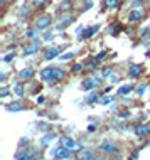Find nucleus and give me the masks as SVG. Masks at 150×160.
Returning <instances> with one entry per match:
<instances>
[{"mask_svg":"<svg viewBox=\"0 0 150 160\" xmlns=\"http://www.w3.org/2000/svg\"><path fill=\"white\" fill-rule=\"evenodd\" d=\"M58 54H59V49H58V47H49V49H46L44 58L48 59V61H51V59L58 58Z\"/></svg>","mask_w":150,"mask_h":160,"instance_id":"nucleus-10","label":"nucleus"},{"mask_svg":"<svg viewBox=\"0 0 150 160\" xmlns=\"http://www.w3.org/2000/svg\"><path fill=\"white\" fill-rule=\"evenodd\" d=\"M81 69H83L81 64H74V66H72V71H81Z\"/></svg>","mask_w":150,"mask_h":160,"instance_id":"nucleus-37","label":"nucleus"},{"mask_svg":"<svg viewBox=\"0 0 150 160\" xmlns=\"http://www.w3.org/2000/svg\"><path fill=\"white\" fill-rule=\"evenodd\" d=\"M147 36H148V39H150V27H148V31H147Z\"/></svg>","mask_w":150,"mask_h":160,"instance_id":"nucleus-42","label":"nucleus"},{"mask_svg":"<svg viewBox=\"0 0 150 160\" xmlns=\"http://www.w3.org/2000/svg\"><path fill=\"white\" fill-rule=\"evenodd\" d=\"M145 89H147V84H140L138 88H137V94H142Z\"/></svg>","mask_w":150,"mask_h":160,"instance_id":"nucleus-28","label":"nucleus"},{"mask_svg":"<svg viewBox=\"0 0 150 160\" xmlns=\"http://www.w3.org/2000/svg\"><path fill=\"white\" fill-rule=\"evenodd\" d=\"M105 2H106V7L108 8H115L118 3V0H105Z\"/></svg>","mask_w":150,"mask_h":160,"instance_id":"nucleus-24","label":"nucleus"},{"mask_svg":"<svg viewBox=\"0 0 150 160\" xmlns=\"http://www.w3.org/2000/svg\"><path fill=\"white\" fill-rule=\"evenodd\" d=\"M72 22V17L71 15H64L61 20H59L58 24H56V29H58V31H62L64 27H66V25H69Z\"/></svg>","mask_w":150,"mask_h":160,"instance_id":"nucleus-8","label":"nucleus"},{"mask_svg":"<svg viewBox=\"0 0 150 160\" xmlns=\"http://www.w3.org/2000/svg\"><path fill=\"white\" fill-rule=\"evenodd\" d=\"M96 84H98V81L95 78H88L83 83V89H93V88H96Z\"/></svg>","mask_w":150,"mask_h":160,"instance_id":"nucleus-12","label":"nucleus"},{"mask_svg":"<svg viewBox=\"0 0 150 160\" xmlns=\"http://www.w3.org/2000/svg\"><path fill=\"white\" fill-rule=\"evenodd\" d=\"M59 160H68V158H59Z\"/></svg>","mask_w":150,"mask_h":160,"instance_id":"nucleus-44","label":"nucleus"},{"mask_svg":"<svg viewBox=\"0 0 150 160\" xmlns=\"http://www.w3.org/2000/svg\"><path fill=\"white\" fill-rule=\"evenodd\" d=\"M118 27H120L118 24H113V25L110 27V32H111V34H115V32H117V29H118Z\"/></svg>","mask_w":150,"mask_h":160,"instance_id":"nucleus-34","label":"nucleus"},{"mask_svg":"<svg viewBox=\"0 0 150 160\" xmlns=\"http://www.w3.org/2000/svg\"><path fill=\"white\" fill-rule=\"evenodd\" d=\"M79 160H95V155L89 152V150H84V152H81Z\"/></svg>","mask_w":150,"mask_h":160,"instance_id":"nucleus-16","label":"nucleus"},{"mask_svg":"<svg viewBox=\"0 0 150 160\" xmlns=\"http://www.w3.org/2000/svg\"><path fill=\"white\" fill-rule=\"evenodd\" d=\"M111 74V68H105V71H103V76H110Z\"/></svg>","mask_w":150,"mask_h":160,"instance_id":"nucleus-36","label":"nucleus"},{"mask_svg":"<svg viewBox=\"0 0 150 160\" xmlns=\"http://www.w3.org/2000/svg\"><path fill=\"white\" fill-rule=\"evenodd\" d=\"M98 29H100V25H93V27H88V29H84L83 32H81V39H88V37H91L93 34H95Z\"/></svg>","mask_w":150,"mask_h":160,"instance_id":"nucleus-11","label":"nucleus"},{"mask_svg":"<svg viewBox=\"0 0 150 160\" xmlns=\"http://www.w3.org/2000/svg\"><path fill=\"white\" fill-rule=\"evenodd\" d=\"M96 66H98V59H93V61L88 62L86 68H88V69H93V68H96Z\"/></svg>","mask_w":150,"mask_h":160,"instance_id":"nucleus-27","label":"nucleus"},{"mask_svg":"<svg viewBox=\"0 0 150 160\" xmlns=\"http://www.w3.org/2000/svg\"><path fill=\"white\" fill-rule=\"evenodd\" d=\"M130 91H132V86H128V84L120 86V88H118V94H120V96H125V94H128Z\"/></svg>","mask_w":150,"mask_h":160,"instance_id":"nucleus-17","label":"nucleus"},{"mask_svg":"<svg viewBox=\"0 0 150 160\" xmlns=\"http://www.w3.org/2000/svg\"><path fill=\"white\" fill-rule=\"evenodd\" d=\"M61 145H64L66 148H69V150L78 148V143H76L71 137H61Z\"/></svg>","mask_w":150,"mask_h":160,"instance_id":"nucleus-5","label":"nucleus"},{"mask_svg":"<svg viewBox=\"0 0 150 160\" xmlns=\"http://www.w3.org/2000/svg\"><path fill=\"white\" fill-rule=\"evenodd\" d=\"M46 3V0H34V7H42Z\"/></svg>","mask_w":150,"mask_h":160,"instance_id":"nucleus-30","label":"nucleus"},{"mask_svg":"<svg viewBox=\"0 0 150 160\" xmlns=\"http://www.w3.org/2000/svg\"><path fill=\"white\" fill-rule=\"evenodd\" d=\"M118 116L120 118H127V116H130V111H120Z\"/></svg>","mask_w":150,"mask_h":160,"instance_id":"nucleus-32","label":"nucleus"},{"mask_svg":"<svg viewBox=\"0 0 150 160\" xmlns=\"http://www.w3.org/2000/svg\"><path fill=\"white\" fill-rule=\"evenodd\" d=\"M51 22H52V19H51L49 15H39L36 19V22H34V27L37 29V31H42V29H48L49 25H51Z\"/></svg>","mask_w":150,"mask_h":160,"instance_id":"nucleus-2","label":"nucleus"},{"mask_svg":"<svg viewBox=\"0 0 150 160\" xmlns=\"http://www.w3.org/2000/svg\"><path fill=\"white\" fill-rule=\"evenodd\" d=\"M44 101H46L44 96H39V98H37V103H39V105H41V103H44Z\"/></svg>","mask_w":150,"mask_h":160,"instance_id":"nucleus-40","label":"nucleus"},{"mask_svg":"<svg viewBox=\"0 0 150 160\" xmlns=\"http://www.w3.org/2000/svg\"><path fill=\"white\" fill-rule=\"evenodd\" d=\"M27 12H29V7H27V5H24V7L19 10V15H24V14H27Z\"/></svg>","mask_w":150,"mask_h":160,"instance_id":"nucleus-31","label":"nucleus"},{"mask_svg":"<svg viewBox=\"0 0 150 160\" xmlns=\"http://www.w3.org/2000/svg\"><path fill=\"white\" fill-rule=\"evenodd\" d=\"M128 74L130 78H138L142 74V66H138V64H132L130 69H128Z\"/></svg>","mask_w":150,"mask_h":160,"instance_id":"nucleus-9","label":"nucleus"},{"mask_svg":"<svg viewBox=\"0 0 150 160\" xmlns=\"http://www.w3.org/2000/svg\"><path fill=\"white\" fill-rule=\"evenodd\" d=\"M72 56H74L72 52H64L62 56H59V59H61V61H68V59H71Z\"/></svg>","mask_w":150,"mask_h":160,"instance_id":"nucleus-25","label":"nucleus"},{"mask_svg":"<svg viewBox=\"0 0 150 160\" xmlns=\"http://www.w3.org/2000/svg\"><path fill=\"white\" fill-rule=\"evenodd\" d=\"M14 58H15V52H8V54L5 56V58H3V61H5V62H10Z\"/></svg>","mask_w":150,"mask_h":160,"instance_id":"nucleus-26","label":"nucleus"},{"mask_svg":"<svg viewBox=\"0 0 150 160\" xmlns=\"http://www.w3.org/2000/svg\"><path fill=\"white\" fill-rule=\"evenodd\" d=\"M44 39H46V41H51V39H52V34H51V32H46V34H44Z\"/></svg>","mask_w":150,"mask_h":160,"instance_id":"nucleus-38","label":"nucleus"},{"mask_svg":"<svg viewBox=\"0 0 150 160\" xmlns=\"http://www.w3.org/2000/svg\"><path fill=\"white\" fill-rule=\"evenodd\" d=\"M17 160H32V157H31V153L27 155V152L24 150V153H19V155H17Z\"/></svg>","mask_w":150,"mask_h":160,"instance_id":"nucleus-22","label":"nucleus"},{"mask_svg":"<svg viewBox=\"0 0 150 160\" xmlns=\"http://www.w3.org/2000/svg\"><path fill=\"white\" fill-rule=\"evenodd\" d=\"M142 17H143V12L140 10V8H133V10L130 12V15H128V20H130V22H138Z\"/></svg>","mask_w":150,"mask_h":160,"instance_id":"nucleus-7","label":"nucleus"},{"mask_svg":"<svg viewBox=\"0 0 150 160\" xmlns=\"http://www.w3.org/2000/svg\"><path fill=\"white\" fill-rule=\"evenodd\" d=\"M56 78V68H46L41 71V79L44 81H54Z\"/></svg>","mask_w":150,"mask_h":160,"instance_id":"nucleus-3","label":"nucleus"},{"mask_svg":"<svg viewBox=\"0 0 150 160\" xmlns=\"http://www.w3.org/2000/svg\"><path fill=\"white\" fill-rule=\"evenodd\" d=\"M37 49H39V42H32V44H29L27 47H25L24 52H25V56H31V54L36 52Z\"/></svg>","mask_w":150,"mask_h":160,"instance_id":"nucleus-14","label":"nucleus"},{"mask_svg":"<svg viewBox=\"0 0 150 160\" xmlns=\"http://www.w3.org/2000/svg\"><path fill=\"white\" fill-rule=\"evenodd\" d=\"M71 0H62V3L61 5H59V8H61V10H68V8H71Z\"/></svg>","mask_w":150,"mask_h":160,"instance_id":"nucleus-21","label":"nucleus"},{"mask_svg":"<svg viewBox=\"0 0 150 160\" xmlns=\"http://www.w3.org/2000/svg\"><path fill=\"white\" fill-rule=\"evenodd\" d=\"M148 133H150V127H148V125L140 123V125H137V127H135V135L137 137H145V135H148Z\"/></svg>","mask_w":150,"mask_h":160,"instance_id":"nucleus-4","label":"nucleus"},{"mask_svg":"<svg viewBox=\"0 0 150 160\" xmlns=\"http://www.w3.org/2000/svg\"><path fill=\"white\" fill-rule=\"evenodd\" d=\"M7 2V0H0V3H2V5H3V3H5Z\"/></svg>","mask_w":150,"mask_h":160,"instance_id":"nucleus-43","label":"nucleus"},{"mask_svg":"<svg viewBox=\"0 0 150 160\" xmlns=\"http://www.w3.org/2000/svg\"><path fill=\"white\" fill-rule=\"evenodd\" d=\"M95 128H96V123H95V125H89V127H88V132H93Z\"/></svg>","mask_w":150,"mask_h":160,"instance_id":"nucleus-39","label":"nucleus"},{"mask_svg":"<svg viewBox=\"0 0 150 160\" xmlns=\"http://www.w3.org/2000/svg\"><path fill=\"white\" fill-rule=\"evenodd\" d=\"M7 94H8V89H7V88H2V89H0V96H2V98H5Z\"/></svg>","mask_w":150,"mask_h":160,"instance_id":"nucleus-33","label":"nucleus"},{"mask_svg":"<svg viewBox=\"0 0 150 160\" xmlns=\"http://www.w3.org/2000/svg\"><path fill=\"white\" fill-rule=\"evenodd\" d=\"M36 34H37V29L34 27L32 31H29V32H27V37H29V39H32V37H36Z\"/></svg>","mask_w":150,"mask_h":160,"instance_id":"nucleus-29","label":"nucleus"},{"mask_svg":"<svg viewBox=\"0 0 150 160\" xmlns=\"http://www.w3.org/2000/svg\"><path fill=\"white\" fill-rule=\"evenodd\" d=\"M113 99H115L113 96H101L98 103H100V105H110V103H113Z\"/></svg>","mask_w":150,"mask_h":160,"instance_id":"nucleus-18","label":"nucleus"},{"mask_svg":"<svg viewBox=\"0 0 150 160\" xmlns=\"http://www.w3.org/2000/svg\"><path fill=\"white\" fill-rule=\"evenodd\" d=\"M138 5H140V0H135V2H133V8L138 7Z\"/></svg>","mask_w":150,"mask_h":160,"instance_id":"nucleus-41","label":"nucleus"},{"mask_svg":"<svg viewBox=\"0 0 150 160\" xmlns=\"http://www.w3.org/2000/svg\"><path fill=\"white\" fill-rule=\"evenodd\" d=\"M22 108H24L22 103L15 101V103H10V105L7 106V110H8V111H22Z\"/></svg>","mask_w":150,"mask_h":160,"instance_id":"nucleus-15","label":"nucleus"},{"mask_svg":"<svg viewBox=\"0 0 150 160\" xmlns=\"http://www.w3.org/2000/svg\"><path fill=\"white\" fill-rule=\"evenodd\" d=\"M148 145H150V142H148V143H147V147H148Z\"/></svg>","mask_w":150,"mask_h":160,"instance_id":"nucleus-45","label":"nucleus"},{"mask_svg":"<svg viewBox=\"0 0 150 160\" xmlns=\"http://www.w3.org/2000/svg\"><path fill=\"white\" fill-rule=\"evenodd\" d=\"M14 93L17 94V96H22V94H24V86L22 84H17L14 88Z\"/></svg>","mask_w":150,"mask_h":160,"instance_id":"nucleus-23","label":"nucleus"},{"mask_svg":"<svg viewBox=\"0 0 150 160\" xmlns=\"http://www.w3.org/2000/svg\"><path fill=\"white\" fill-rule=\"evenodd\" d=\"M105 56H106V52H105V51H101V52H100V54L96 56V59H98V61H101V59L105 58Z\"/></svg>","mask_w":150,"mask_h":160,"instance_id":"nucleus-35","label":"nucleus"},{"mask_svg":"<svg viewBox=\"0 0 150 160\" xmlns=\"http://www.w3.org/2000/svg\"><path fill=\"white\" fill-rule=\"evenodd\" d=\"M100 148H101L105 153H113V152H117V145H115L113 142H103Z\"/></svg>","mask_w":150,"mask_h":160,"instance_id":"nucleus-6","label":"nucleus"},{"mask_svg":"<svg viewBox=\"0 0 150 160\" xmlns=\"http://www.w3.org/2000/svg\"><path fill=\"white\" fill-rule=\"evenodd\" d=\"M52 138H54V135H52V133H48V135H46V137L41 140V145H42V147H44V145H48L49 142L52 140Z\"/></svg>","mask_w":150,"mask_h":160,"instance_id":"nucleus-20","label":"nucleus"},{"mask_svg":"<svg viewBox=\"0 0 150 160\" xmlns=\"http://www.w3.org/2000/svg\"><path fill=\"white\" fill-rule=\"evenodd\" d=\"M100 96H101L100 93H91V94H89V96L86 98V101H88V103H93V101H100Z\"/></svg>","mask_w":150,"mask_h":160,"instance_id":"nucleus-19","label":"nucleus"},{"mask_svg":"<svg viewBox=\"0 0 150 160\" xmlns=\"http://www.w3.org/2000/svg\"><path fill=\"white\" fill-rule=\"evenodd\" d=\"M32 76H34V69L32 68H24L22 71H20V78H22V79H31Z\"/></svg>","mask_w":150,"mask_h":160,"instance_id":"nucleus-13","label":"nucleus"},{"mask_svg":"<svg viewBox=\"0 0 150 160\" xmlns=\"http://www.w3.org/2000/svg\"><path fill=\"white\" fill-rule=\"evenodd\" d=\"M51 157L52 158H56V160H59V158H69V155H71V150L69 148H66L64 145H61V147H56V148H52L51 150Z\"/></svg>","mask_w":150,"mask_h":160,"instance_id":"nucleus-1","label":"nucleus"}]
</instances>
